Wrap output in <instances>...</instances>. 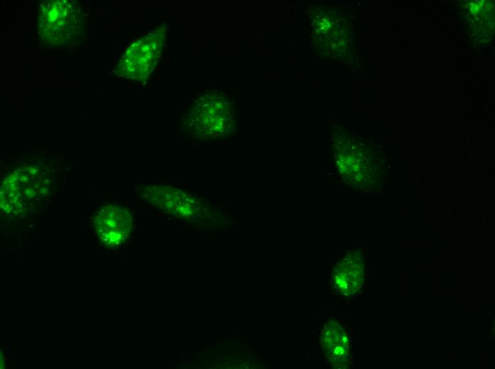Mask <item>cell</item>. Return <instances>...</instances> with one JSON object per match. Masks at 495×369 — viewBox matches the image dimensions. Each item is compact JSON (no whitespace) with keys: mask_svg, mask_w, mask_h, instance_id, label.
Segmentation results:
<instances>
[{"mask_svg":"<svg viewBox=\"0 0 495 369\" xmlns=\"http://www.w3.org/2000/svg\"><path fill=\"white\" fill-rule=\"evenodd\" d=\"M320 342L326 360L337 368H346L351 361L348 332L335 321H329L320 333Z\"/></svg>","mask_w":495,"mask_h":369,"instance_id":"7","label":"cell"},{"mask_svg":"<svg viewBox=\"0 0 495 369\" xmlns=\"http://www.w3.org/2000/svg\"><path fill=\"white\" fill-rule=\"evenodd\" d=\"M190 116L192 130L203 136L220 137L233 126L230 109L221 102L201 104Z\"/></svg>","mask_w":495,"mask_h":369,"instance_id":"6","label":"cell"},{"mask_svg":"<svg viewBox=\"0 0 495 369\" xmlns=\"http://www.w3.org/2000/svg\"><path fill=\"white\" fill-rule=\"evenodd\" d=\"M85 25L84 11L77 1L50 0L40 5L38 33L46 44L55 47L70 45L81 38Z\"/></svg>","mask_w":495,"mask_h":369,"instance_id":"1","label":"cell"},{"mask_svg":"<svg viewBox=\"0 0 495 369\" xmlns=\"http://www.w3.org/2000/svg\"><path fill=\"white\" fill-rule=\"evenodd\" d=\"M143 196L155 206L179 218L194 216L201 208L200 202L193 195L165 185L147 187Z\"/></svg>","mask_w":495,"mask_h":369,"instance_id":"4","label":"cell"},{"mask_svg":"<svg viewBox=\"0 0 495 369\" xmlns=\"http://www.w3.org/2000/svg\"><path fill=\"white\" fill-rule=\"evenodd\" d=\"M40 184L31 167L15 172L3 181L1 207L6 214H18L26 211L30 202L36 197Z\"/></svg>","mask_w":495,"mask_h":369,"instance_id":"2","label":"cell"},{"mask_svg":"<svg viewBox=\"0 0 495 369\" xmlns=\"http://www.w3.org/2000/svg\"><path fill=\"white\" fill-rule=\"evenodd\" d=\"M132 215L126 209L107 204L99 211L95 219V227L101 243L110 247L124 243L132 229Z\"/></svg>","mask_w":495,"mask_h":369,"instance_id":"5","label":"cell"},{"mask_svg":"<svg viewBox=\"0 0 495 369\" xmlns=\"http://www.w3.org/2000/svg\"><path fill=\"white\" fill-rule=\"evenodd\" d=\"M363 260L358 253L348 254L341 259L332 272V283L336 290L348 297L356 294L363 285Z\"/></svg>","mask_w":495,"mask_h":369,"instance_id":"8","label":"cell"},{"mask_svg":"<svg viewBox=\"0 0 495 369\" xmlns=\"http://www.w3.org/2000/svg\"><path fill=\"white\" fill-rule=\"evenodd\" d=\"M158 35L149 34L132 44L118 65V71L129 78L142 79L149 75L155 64L160 49Z\"/></svg>","mask_w":495,"mask_h":369,"instance_id":"3","label":"cell"}]
</instances>
